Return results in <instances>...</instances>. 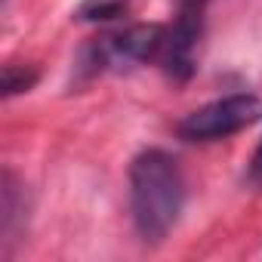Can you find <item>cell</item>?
Instances as JSON below:
<instances>
[{"instance_id": "cell-2", "label": "cell", "mask_w": 262, "mask_h": 262, "mask_svg": "<svg viewBox=\"0 0 262 262\" xmlns=\"http://www.w3.org/2000/svg\"><path fill=\"white\" fill-rule=\"evenodd\" d=\"M259 117H262V99L253 93H234L194 108L179 123V136L188 142H216L253 126Z\"/></svg>"}, {"instance_id": "cell-7", "label": "cell", "mask_w": 262, "mask_h": 262, "mask_svg": "<svg viewBox=\"0 0 262 262\" xmlns=\"http://www.w3.org/2000/svg\"><path fill=\"white\" fill-rule=\"evenodd\" d=\"M250 179H253L256 185H262V139H259L256 155H253V161H250Z\"/></svg>"}, {"instance_id": "cell-6", "label": "cell", "mask_w": 262, "mask_h": 262, "mask_svg": "<svg viewBox=\"0 0 262 262\" xmlns=\"http://www.w3.org/2000/svg\"><path fill=\"white\" fill-rule=\"evenodd\" d=\"M123 10H126V0H83L77 10V19L80 22H108V19H117Z\"/></svg>"}, {"instance_id": "cell-4", "label": "cell", "mask_w": 262, "mask_h": 262, "mask_svg": "<svg viewBox=\"0 0 262 262\" xmlns=\"http://www.w3.org/2000/svg\"><path fill=\"white\" fill-rule=\"evenodd\" d=\"M25 225H28L25 182H19L13 170H4V188H0V244H4V256L13 253L16 241H22Z\"/></svg>"}, {"instance_id": "cell-5", "label": "cell", "mask_w": 262, "mask_h": 262, "mask_svg": "<svg viewBox=\"0 0 262 262\" xmlns=\"http://www.w3.org/2000/svg\"><path fill=\"white\" fill-rule=\"evenodd\" d=\"M37 83V68L31 65H4V96H19V93H28L31 86Z\"/></svg>"}, {"instance_id": "cell-3", "label": "cell", "mask_w": 262, "mask_h": 262, "mask_svg": "<svg viewBox=\"0 0 262 262\" xmlns=\"http://www.w3.org/2000/svg\"><path fill=\"white\" fill-rule=\"evenodd\" d=\"M167 43V28L164 25H129L117 34L99 37L86 56L83 65L90 71H105V68H123V65H145V62H161Z\"/></svg>"}, {"instance_id": "cell-1", "label": "cell", "mask_w": 262, "mask_h": 262, "mask_svg": "<svg viewBox=\"0 0 262 262\" xmlns=\"http://www.w3.org/2000/svg\"><path fill=\"white\" fill-rule=\"evenodd\" d=\"M185 207V179L173 155L148 148L129 164V213L145 244H161Z\"/></svg>"}]
</instances>
